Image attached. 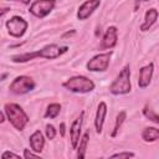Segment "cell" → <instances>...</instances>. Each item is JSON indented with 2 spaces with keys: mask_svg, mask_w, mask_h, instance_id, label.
Returning a JSON list of instances; mask_svg holds the SVG:
<instances>
[{
  "mask_svg": "<svg viewBox=\"0 0 159 159\" xmlns=\"http://www.w3.org/2000/svg\"><path fill=\"white\" fill-rule=\"evenodd\" d=\"M67 51V47H60L58 45H55V43H50V45H46L45 47H42L41 50L39 51H35V52H26V53H20V55H14L11 57L12 62H16V63H21V62H27V61H31L36 57H42V58H47V60H53V58H57L60 57L63 52Z\"/></svg>",
  "mask_w": 159,
  "mask_h": 159,
  "instance_id": "6da1fadb",
  "label": "cell"
},
{
  "mask_svg": "<svg viewBox=\"0 0 159 159\" xmlns=\"http://www.w3.org/2000/svg\"><path fill=\"white\" fill-rule=\"evenodd\" d=\"M132 89V84H130V67L129 65L124 66L120 72L117 75V77L114 78V81L111 83L109 86V92L112 94H125L129 93Z\"/></svg>",
  "mask_w": 159,
  "mask_h": 159,
  "instance_id": "7a4b0ae2",
  "label": "cell"
},
{
  "mask_svg": "<svg viewBox=\"0 0 159 159\" xmlns=\"http://www.w3.org/2000/svg\"><path fill=\"white\" fill-rule=\"evenodd\" d=\"M5 113L9 122L17 129L22 130L25 125L29 123V117L25 111L16 103H6L5 104Z\"/></svg>",
  "mask_w": 159,
  "mask_h": 159,
  "instance_id": "3957f363",
  "label": "cell"
},
{
  "mask_svg": "<svg viewBox=\"0 0 159 159\" xmlns=\"http://www.w3.org/2000/svg\"><path fill=\"white\" fill-rule=\"evenodd\" d=\"M62 86L75 93H88L94 89V83L92 80L84 77V76H73L65 81Z\"/></svg>",
  "mask_w": 159,
  "mask_h": 159,
  "instance_id": "277c9868",
  "label": "cell"
},
{
  "mask_svg": "<svg viewBox=\"0 0 159 159\" xmlns=\"http://www.w3.org/2000/svg\"><path fill=\"white\" fill-rule=\"evenodd\" d=\"M35 82L29 76H17L14 78V81L10 84V91L15 94H25L31 92L35 88Z\"/></svg>",
  "mask_w": 159,
  "mask_h": 159,
  "instance_id": "5b68a950",
  "label": "cell"
},
{
  "mask_svg": "<svg viewBox=\"0 0 159 159\" xmlns=\"http://www.w3.org/2000/svg\"><path fill=\"white\" fill-rule=\"evenodd\" d=\"M27 26H29L27 21L24 20L22 17H20V16H12L11 19H9L6 21L7 31L14 37H21L26 32Z\"/></svg>",
  "mask_w": 159,
  "mask_h": 159,
  "instance_id": "8992f818",
  "label": "cell"
},
{
  "mask_svg": "<svg viewBox=\"0 0 159 159\" xmlns=\"http://www.w3.org/2000/svg\"><path fill=\"white\" fill-rule=\"evenodd\" d=\"M111 56L112 52H104V53H99L96 55L94 57H92L88 62H87V70L92 71V72H98V71H106L109 61H111Z\"/></svg>",
  "mask_w": 159,
  "mask_h": 159,
  "instance_id": "52a82bcc",
  "label": "cell"
},
{
  "mask_svg": "<svg viewBox=\"0 0 159 159\" xmlns=\"http://www.w3.org/2000/svg\"><path fill=\"white\" fill-rule=\"evenodd\" d=\"M55 1L53 0H37V1H34L31 5H30V12L36 16V17H45L46 15H48L52 9L55 7Z\"/></svg>",
  "mask_w": 159,
  "mask_h": 159,
  "instance_id": "ba28073f",
  "label": "cell"
},
{
  "mask_svg": "<svg viewBox=\"0 0 159 159\" xmlns=\"http://www.w3.org/2000/svg\"><path fill=\"white\" fill-rule=\"evenodd\" d=\"M83 116L84 113L81 112V114L72 122L71 128H70V135H71V145L73 149H77V145L80 143V135H81V128H82V122H83Z\"/></svg>",
  "mask_w": 159,
  "mask_h": 159,
  "instance_id": "9c48e42d",
  "label": "cell"
},
{
  "mask_svg": "<svg viewBox=\"0 0 159 159\" xmlns=\"http://www.w3.org/2000/svg\"><path fill=\"white\" fill-rule=\"evenodd\" d=\"M118 36V31H117V27L116 26H109L104 35H103V39H102V42H101V48L102 50H108V48H113L116 45H117V37Z\"/></svg>",
  "mask_w": 159,
  "mask_h": 159,
  "instance_id": "30bf717a",
  "label": "cell"
},
{
  "mask_svg": "<svg viewBox=\"0 0 159 159\" xmlns=\"http://www.w3.org/2000/svg\"><path fill=\"white\" fill-rule=\"evenodd\" d=\"M101 5V1L99 0H88V1H84L80 7H78V11H77V19L78 20H86L87 17H89L93 11Z\"/></svg>",
  "mask_w": 159,
  "mask_h": 159,
  "instance_id": "8fae6325",
  "label": "cell"
},
{
  "mask_svg": "<svg viewBox=\"0 0 159 159\" xmlns=\"http://www.w3.org/2000/svg\"><path fill=\"white\" fill-rule=\"evenodd\" d=\"M153 72H154V63L149 62L148 65L143 66L139 70V77H138V86L140 88H145L149 86L152 77H153Z\"/></svg>",
  "mask_w": 159,
  "mask_h": 159,
  "instance_id": "7c38bea8",
  "label": "cell"
},
{
  "mask_svg": "<svg viewBox=\"0 0 159 159\" xmlns=\"http://www.w3.org/2000/svg\"><path fill=\"white\" fill-rule=\"evenodd\" d=\"M106 114H107V104L104 102H99V104L97 107V112H96V118H94V127H96V132L98 134L102 133Z\"/></svg>",
  "mask_w": 159,
  "mask_h": 159,
  "instance_id": "4fadbf2b",
  "label": "cell"
},
{
  "mask_svg": "<svg viewBox=\"0 0 159 159\" xmlns=\"http://www.w3.org/2000/svg\"><path fill=\"white\" fill-rule=\"evenodd\" d=\"M43 145H45V139H43L42 133L40 130L34 132L30 135V147H31V149L35 153H41L42 149H43Z\"/></svg>",
  "mask_w": 159,
  "mask_h": 159,
  "instance_id": "5bb4252c",
  "label": "cell"
},
{
  "mask_svg": "<svg viewBox=\"0 0 159 159\" xmlns=\"http://www.w3.org/2000/svg\"><path fill=\"white\" fill-rule=\"evenodd\" d=\"M157 19H158V10L154 9V7L149 9V10L145 12L144 22L140 25V30H142V31H147V30H149V29L155 24Z\"/></svg>",
  "mask_w": 159,
  "mask_h": 159,
  "instance_id": "9a60e30c",
  "label": "cell"
},
{
  "mask_svg": "<svg viewBox=\"0 0 159 159\" xmlns=\"http://www.w3.org/2000/svg\"><path fill=\"white\" fill-rule=\"evenodd\" d=\"M142 138L145 142H155L159 138V129L155 127H148L142 132Z\"/></svg>",
  "mask_w": 159,
  "mask_h": 159,
  "instance_id": "2e32d148",
  "label": "cell"
},
{
  "mask_svg": "<svg viewBox=\"0 0 159 159\" xmlns=\"http://www.w3.org/2000/svg\"><path fill=\"white\" fill-rule=\"evenodd\" d=\"M88 140H89V135H88V133H84L82 135V138L80 139V143L77 145V149H78L77 150V159H84Z\"/></svg>",
  "mask_w": 159,
  "mask_h": 159,
  "instance_id": "e0dca14e",
  "label": "cell"
},
{
  "mask_svg": "<svg viewBox=\"0 0 159 159\" xmlns=\"http://www.w3.org/2000/svg\"><path fill=\"white\" fill-rule=\"evenodd\" d=\"M60 111H61V104H58V103H51L46 108L45 117L46 118H56L58 116Z\"/></svg>",
  "mask_w": 159,
  "mask_h": 159,
  "instance_id": "ac0fdd59",
  "label": "cell"
},
{
  "mask_svg": "<svg viewBox=\"0 0 159 159\" xmlns=\"http://www.w3.org/2000/svg\"><path fill=\"white\" fill-rule=\"evenodd\" d=\"M125 117H127V114H125V112H124V111H122V112H119V113H118V116H117V118H116V124H114L113 132H112V134H111L113 138L117 135V133H118L119 128L122 127V124H123V122H124Z\"/></svg>",
  "mask_w": 159,
  "mask_h": 159,
  "instance_id": "d6986e66",
  "label": "cell"
},
{
  "mask_svg": "<svg viewBox=\"0 0 159 159\" xmlns=\"http://www.w3.org/2000/svg\"><path fill=\"white\" fill-rule=\"evenodd\" d=\"M143 114H144L147 118H149L150 120H153L154 123H159V117H158V114H157L152 108H149L148 106H145V107L143 108Z\"/></svg>",
  "mask_w": 159,
  "mask_h": 159,
  "instance_id": "ffe728a7",
  "label": "cell"
},
{
  "mask_svg": "<svg viewBox=\"0 0 159 159\" xmlns=\"http://www.w3.org/2000/svg\"><path fill=\"white\" fill-rule=\"evenodd\" d=\"M134 157L133 152H119L113 155H111L108 159H132Z\"/></svg>",
  "mask_w": 159,
  "mask_h": 159,
  "instance_id": "44dd1931",
  "label": "cell"
},
{
  "mask_svg": "<svg viewBox=\"0 0 159 159\" xmlns=\"http://www.w3.org/2000/svg\"><path fill=\"white\" fill-rule=\"evenodd\" d=\"M45 132H46L47 139H53V138L56 137V129H55V127H53L52 124H47Z\"/></svg>",
  "mask_w": 159,
  "mask_h": 159,
  "instance_id": "7402d4cb",
  "label": "cell"
},
{
  "mask_svg": "<svg viewBox=\"0 0 159 159\" xmlns=\"http://www.w3.org/2000/svg\"><path fill=\"white\" fill-rule=\"evenodd\" d=\"M1 159H22V158H20L17 154H15V153H12L10 150H6V152L2 153Z\"/></svg>",
  "mask_w": 159,
  "mask_h": 159,
  "instance_id": "603a6c76",
  "label": "cell"
},
{
  "mask_svg": "<svg viewBox=\"0 0 159 159\" xmlns=\"http://www.w3.org/2000/svg\"><path fill=\"white\" fill-rule=\"evenodd\" d=\"M24 158L25 159H42V158H40L39 155H36L35 153H32L29 149H24Z\"/></svg>",
  "mask_w": 159,
  "mask_h": 159,
  "instance_id": "cb8c5ba5",
  "label": "cell"
},
{
  "mask_svg": "<svg viewBox=\"0 0 159 159\" xmlns=\"http://www.w3.org/2000/svg\"><path fill=\"white\" fill-rule=\"evenodd\" d=\"M9 10H10L9 7H0V17H1L2 15H5V14H6Z\"/></svg>",
  "mask_w": 159,
  "mask_h": 159,
  "instance_id": "d4e9b609",
  "label": "cell"
},
{
  "mask_svg": "<svg viewBox=\"0 0 159 159\" xmlns=\"http://www.w3.org/2000/svg\"><path fill=\"white\" fill-rule=\"evenodd\" d=\"M60 133H61L62 137L65 135V123H61L60 124Z\"/></svg>",
  "mask_w": 159,
  "mask_h": 159,
  "instance_id": "484cf974",
  "label": "cell"
},
{
  "mask_svg": "<svg viewBox=\"0 0 159 159\" xmlns=\"http://www.w3.org/2000/svg\"><path fill=\"white\" fill-rule=\"evenodd\" d=\"M5 120V116H4V113L0 111V123H2Z\"/></svg>",
  "mask_w": 159,
  "mask_h": 159,
  "instance_id": "4316f807",
  "label": "cell"
},
{
  "mask_svg": "<svg viewBox=\"0 0 159 159\" xmlns=\"http://www.w3.org/2000/svg\"><path fill=\"white\" fill-rule=\"evenodd\" d=\"M98 159H103V158H98Z\"/></svg>",
  "mask_w": 159,
  "mask_h": 159,
  "instance_id": "83f0119b",
  "label": "cell"
}]
</instances>
